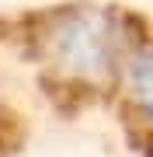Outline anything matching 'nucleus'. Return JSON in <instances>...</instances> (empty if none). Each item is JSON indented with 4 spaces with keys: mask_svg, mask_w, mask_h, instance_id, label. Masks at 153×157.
<instances>
[{
    "mask_svg": "<svg viewBox=\"0 0 153 157\" xmlns=\"http://www.w3.org/2000/svg\"><path fill=\"white\" fill-rule=\"evenodd\" d=\"M4 70H7V63L0 59V157H7L14 147H21V140H24V112L17 108L14 94L7 91Z\"/></svg>",
    "mask_w": 153,
    "mask_h": 157,
    "instance_id": "3",
    "label": "nucleus"
},
{
    "mask_svg": "<svg viewBox=\"0 0 153 157\" xmlns=\"http://www.w3.org/2000/svg\"><path fill=\"white\" fill-rule=\"evenodd\" d=\"M153 14L115 0H56L0 14V59L59 112L108 108Z\"/></svg>",
    "mask_w": 153,
    "mask_h": 157,
    "instance_id": "1",
    "label": "nucleus"
},
{
    "mask_svg": "<svg viewBox=\"0 0 153 157\" xmlns=\"http://www.w3.org/2000/svg\"><path fill=\"white\" fill-rule=\"evenodd\" d=\"M108 108L118 115L129 143L139 154L153 157V25L132 49Z\"/></svg>",
    "mask_w": 153,
    "mask_h": 157,
    "instance_id": "2",
    "label": "nucleus"
}]
</instances>
